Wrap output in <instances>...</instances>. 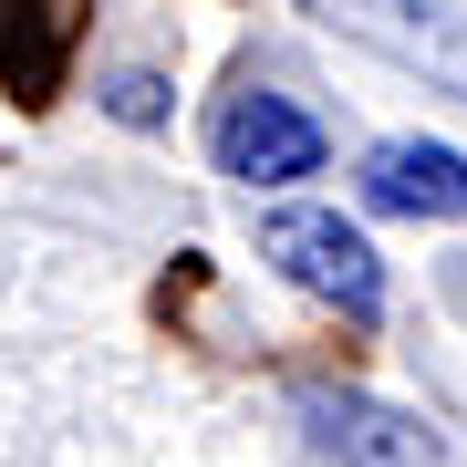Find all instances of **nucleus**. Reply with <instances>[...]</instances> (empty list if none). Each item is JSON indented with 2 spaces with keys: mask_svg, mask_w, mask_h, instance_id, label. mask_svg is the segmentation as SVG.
Segmentation results:
<instances>
[{
  "mask_svg": "<svg viewBox=\"0 0 467 467\" xmlns=\"http://www.w3.org/2000/svg\"><path fill=\"white\" fill-rule=\"evenodd\" d=\"M333 21H353L364 42H384V52H405V63H426L447 94H467V21H384V11H364V0H333Z\"/></svg>",
  "mask_w": 467,
  "mask_h": 467,
  "instance_id": "nucleus-5",
  "label": "nucleus"
},
{
  "mask_svg": "<svg viewBox=\"0 0 467 467\" xmlns=\"http://www.w3.org/2000/svg\"><path fill=\"white\" fill-rule=\"evenodd\" d=\"M260 260L281 270L291 291L333 301L343 322H374L384 312V260H374V239L353 229L343 208H270L260 218Z\"/></svg>",
  "mask_w": 467,
  "mask_h": 467,
  "instance_id": "nucleus-1",
  "label": "nucleus"
},
{
  "mask_svg": "<svg viewBox=\"0 0 467 467\" xmlns=\"http://www.w3.org/2000/svg\"><path fill=\"white\" fill-rule=\"evenodd\" d=\"M291 416H301L322 467H447L436 426L405 416V405H384V395H364V384H301Z\"/></svg>",
  "mask_w": 467,
  "mask_h": 467,
  "instance_id": "nucleus-3",
  "label": "nucleus"
},
{
  "mask_svg": "<svg viewBox=\"0 0 467 467\" xmlns=\"http://www.w3.org/2000/svg\"><path fill=\"white\" fill-rule=\"evenodd\" d=\"M208 167L239 177V187H301V177L333 167V135H322L312 104H291V94H270V84H239L208 115Z\"/></svg>",
  "mask_w": 467,
  "mask_h": 467,
  "instance_id": "nucleus-2",
  "label": "nucleus"
},
{
  "mask_svg": "<svg viewBox=\"0 0 467 467\" xmlns=\"http://www.w3.org/2000/svg\"><path fill=\"white\" fill-rule=\"evenodd\" d=\"M104 115L115 125H167V84H156V73H104Z\"/></svg>",
  "mask_w": 467,
  "mask_h": 467,
  "instance_id": "nucleus-6",
  "label": "nucleus"
},
{
  "mask_svg": "<svg viewBox=\"0 0 467 467\" xmlns=\"http://www.w3.org/2000/svg\"><path fill=\"white\" fill-rule=\"evenodd\" d=\"M364 208L374 218H416V229H467V146L447 135H384L364 146Z\"/></svg>",
  "mask_w": 467,
  "mask_h": 467,
  "instance_id": "nucleus-4",
  "label": "nucleus"
}]
</instances>
